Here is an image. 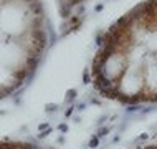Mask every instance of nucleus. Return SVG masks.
<instances>
[{
  "instance_id": "1",
  "label": "nucleus",
  "mask_w": 157,
  "mask_h": 149,
  "mask_svg": "<svg viewBox=\"0 0 157 149\" xmlns=\"http://www.w3.org/2000/svg\"><path fill=\"white\" fill-rule=\"evenodd\" d=\"M27 8H28V12L33 13V17H43V5H41V0L40 2H33V3H30Z\"/></svg>"
},
{
  "instance_id": "2",
  "label": "nucleus",
  "mask_w": 157,
  "mask_h": 149,
  "mask_svg": "<svg viewBox=\"0 0 157 149\" xmlns=\"http://www.w3.org/2000/svg\"><path fill=\"white\" fill-rule=\"evenodd\" d=\"M60 13L63 18H70L71 17V7L66 3V2H61L60 3Z\"/></svg>"
},
{
  "instance_id": "3",
  "label": "nucleus",
  "mask_w": 157,
  "mask_h": 149,
  "mask_svg": "<svg viewBox=\"0 0 157 149\" xmlns=\"http://www.w3.org/2000/svg\"><path fill=\"white\" fill-rule=\"evenodd\" d=\"M76 96H78V91H76L75 88H71V90H68V91H66L65 101H66L68 104H71V103H73V101L76 99Z\"/></svg>"
},
{
  "instance_id": "4",
  "label": "nucleus",
  "mask_w": 157,
  "mask_h": 149,
  "mask_svg": "<svg viewBox=\"0 0 157 149\" xmlns=\"http://www.w3.org/2000/svg\"><path fill=\"white\" fill-rule=\"evenodd\" d=\"M88 146H89V149H96L98 146H99V138H98V136H93V138L89 139Z\"/></svg>"
},
{
  "instance_id": "5",
  "label": "nucleus",
  "mask_w": 157,
  "mask_h": 149,
  "mask_svg": "<svg viewBox=\"0 0 157 149\" xmlns=\"http://www.w3.org/2000/svg\"><path fill=\"white\" fill-rule=\"evenodd\" d=\"M109 133H111V128H101L99 131H98V134H96V136H98L99 139H101V138H104V136H107Z\"/></svg>"
},
{
  "instance_id": "6",
  "label": "nucleus",
  "mask_w": 157,
  "mask_h": 149,
  "mask_svg": "<svg viewBox=\"0 0 157 149\" xmlns=\"http://www.w3.org/2000/svg\"><path fill=\"white\" fill-rule=\"evenodd\" d=\"M58 108H60V106H58V104H46L45 106V111L46 113H56V111H58Z\"/></svg>"
},
{
  "instance_id": "7",
  "label": "nucleus",
  "mask_w": 157,
  "mask_h": 149,
  "mask_svg": "<svg viewBox=\"0 0 157 149\" xmlns=\"http://www.w3.org/2000/svg\"><path fill=\"white\" fill-rule=\"evenodd\" d=\"M73 113H75V106H68V108L65 109V118H71L73 116Z\"/></svg>"
},
{
  "instance_id": "8",
  "label": "nucleus",
  "mask_w": 157,
  "mask_h": 149,
  "mask_svg": "<svg viewBox=\"0 0 157 149\" xmlns=\"http://www.w3.org/2000/svg\"><path fill=\"white\" fill-rule=\"evenodd\" d=\"M51 131H53V129H51V128L45 129V131H40V133H38V139H45L46 136H48V134L51 133Z\"/></svg>"
},
{
  "instance_id": "9",
  "label": "nucleus",
  "mask_w": 157,
  "mask_h": 149,
  "mask_svg": "<svg viewBox=\"0 0 157 149\" xmlns=\"http://www.w3.org/2000/svg\"><path fill=\"white\" fill-rule=\"evenodd\" d=\"M83 81L86 83V85H88V83H91V81H93V80H91V76H89V70H86V71H84V75H83Z\"/></svg>"
},
{
  "instance_id": "10",
  "label": "nucleus",
  "mask_w": 157,
  "mask_h": 149,
  "mask_svg": "<svg viewBox=\"0 0 157 149\" xmlns=\"http://www.w3.org/2000/svg\"><path fill=\"white\" fill-rule=\"evenodd\" d=\"M58 131H60V133H68V124L61 123L60 126H58Z\"/></svg>"
},
{
  "instance_id": "11",
  "label": "nucleus",
  "mask_w": 157,
  "mask_h": 149,
  "mask_svg": "<svg viewBox=\"0 0 157 149\" xmlns=\"http://www.w3.org/2000/svg\"><path fill=\"white\" fill-rule=\"evenodd\" d=\"M84 108H86V103H78V104H75V109H76V111H83Z\"/></svg>"
},
{
  "instance_id": "12",
  "label": "nucleus",
  "mask_w": 157,
  "mask_h": 149,
  "mask_svg": "<svg viewBox=\"0 0 157 149\" xmlns=\"http://www.w3.org/2000/svg\"><path fill=\"white\" fill-rule=\"evenodd\" d=\"M147 138H149V136L144 133V134H141V136H139L137 139H134V143H141V141H144V139H147Z\"/></svg>"
},
{
  "instance_id": "13",
  "label": "nucleus",
  "mask_w": 157,
  "mask_h": 149,
  "mask_svg": "<svg viewBox=\"0 0 157 149\" xmlns=\"http://www.w3.org/2000/svg\"><path fill=\"white\" fill-rule=\"evenodd\" d=\"M50 128V124L48 123H41L40 126H38V131H45V129H48Z\"/></svg>"
},
{
  "instance_id": "14",
  "label": "nucleus",
  "mask_w": 157,
  "mask_h": 149,
  "mask_svg": "<svg viewBox=\"0 0 157 149\" xmlns=\"http://www.w3.org/2000/svg\"><path fill=\"white\" fill-rule=\"evenodd\" d=\"M23 3H27V5H30V3H33V2H40V0H22Z\"/></svg>"
},
{
  "instance_id": "15",
  "label": "nucleus",
  "mask_w": 157,
  "mask_h": 149,
  "mask_svg": "<svg viewBox=\"0 0 157 149\" xmlns=\"http://www.w3.org/2000/svg\"><path fill=\"white\" fill-rule=\"evenodd\" d=\"M56 143H58V144H63V143H65V138H63V136H60V138H58V141H56Z\"/></svg>"
},
{
  "instance_id": "16",
  "label": "nucleus",
  "mask_w": 157,
  "mask_h": 149,
  "mask_svg": "<svg viewBox=\"0 0 157 149\" xmlns=\"http://www.w3.org/2000/svg\"><path fill=\"white\" fill-rule=\"evenodd\" d=\"M30 149H41V148H38V146H35V144H31Z\"/></svg>"
}]
</instances>
